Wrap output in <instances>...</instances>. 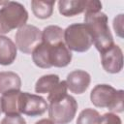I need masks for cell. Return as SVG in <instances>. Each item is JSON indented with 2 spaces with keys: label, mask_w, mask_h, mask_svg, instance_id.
<instances>
[{
  "label": "cell",
  "mask_w": 124,
  "mask_h": 124,
  "mask_svg": "<svg viewBox=\"0 0 124 124\" xmlns=\"http://www.w3.org/2000/svg\"><path fill=\"white\" fill-rule=\"evenodd\" d=\"M15 39L16 47L22 53L30 54L42 43V31L32 24H25L17 29Z\"/></svg>",
  "instance_id": "obj_6"
},
{
  "label": "cell",
  "mask_w": 124,
  "mask_h": 124,
  "mask_svg": "<svg viewBox=\"0 0 124 124\" xmlns=\"http://www.w3.org/2000/svg\"><path fill=\"white\" fill-rule=\"evenodd\" d=\"M47 108L48 104L43 97L28 92H21L19 104L20 114H25L32 117L40 116L43 115Z\"/></svg>",
  "instance_id": "obj_7"
},
{
  "label": "cell",
  "mask_w": 124,
  "mask_h": 124,
  "mask_svg": "<svg viewBox=\"0 0 124 124\" xmlns=\"http://www.w3.org/2000/svg\"><path fill=\"white\" fill-rule=\"evenodd\" d=\"M21 78L20 77L11 71L0 72V93L4 94L9 91L20 90Z\"/></svg>",
  "instance_id": "obj_14"
},
{
  "label": "cell",
  "mask_w": 124,
  "mask_h": 124,
  "mask_svg": "<svg viewBox=\"0 0 124 124\" xmlns=\"http://www.w3.org/2000/svg\"><path fill=\"white\" fill-rule=\"evenodd\" d=\"M66 46L76 52H85L93 45L92 36L85 23H73L64 30Z\"/></svg>",
  "instance_id": "obj_4"
},
{
  "label": "cell",
  "mask_w": 124,
  "mask_h": 124,
  "mask_svg": "<svg viewBox=\"0 0 124 124\" xmlns=\"http://www.w3.org/2000/svg\"><path fill=\"white\" fill-rule=\"evenodd\" d=\"M100 124H122V121L115 113L108 112L101 116Z\"/></svg>",
  "instance_id": "obj_21"
},
{
  "label": "cell",
  "mask_w": 124,
  "mask_h": 124,
  "mask_svg": "<svg viewBox=\"0 0 124 124\" xmlns=\"http://www.w3.org/2000/svg\"><path fill=\"white\" fill-rule=\"evenodd\" d=\"M35 124H55L53 121H51L50 119H47V118H43L39 121H37Z\"/></svg>",
  "instance_id": "obj_24"
},
{
  "label": "cell",
  "mask_w": 124,
  "mask_h": 124,
  "mask_svg": "<svg viewBox=\"0 0 124 124\" xmlns=\"http://www.w3.org/2000/svg\"><path fill=\"white\" fill-rule=\"evenodd\" d=\"M87 0H60L58 11L64 16H74L85 12Z\"/></svg>",
  "instance_id": "obj_13"
},
{
  "label": "cell",
  "mask_w": 124,
  "mask_h": 124,
  "mask_svg": "<svg viewBox=\"0 0 124 124\" xmlns=\"http://www.w3.org/2000/svg\"><path fill=\"white\" fill-rule=\"evenodd\" d=\"M84 23L89 29L96 49L100 53L114 44L112 34L108 27V18L105 13L85 12Z\"/></svg>",
  "instance_id": "obj_1"
},
{
  "label": "cell",
  "mask_w": 124,
  "mask_h": 124,
  "mask_svg": "<svg viewBox=\"0 0 124 124\" xmlns=\"http://www.w3.org/2000/svg\"><path fill=\"white\" fill-rule=\"evenodd\" d=\"M42 42L49 46L64 42V30L57 25H48L42 31Z\"/></svg>",
  "instance_id": "obj_15"
},
{
  "label": "cell",
  "mask_w": 124,
  "mask_h": 124,
  "mask_svg": "<svg viewBox=\"0 0 124 124\" xmlns=\"http://www.w3.org/2000/svg\"><path fill=\"white\" fill-rule=\"evenodd\" d=\"M28 20L25 7L15 1H7L0 8V34H7L16 28H20Z\"/></svg>",
  "instance_id": "obj_3"
},
{
  "label": "cell",
  "mask_w": 124,
  "mask_h": 124,
  "mask_svg": "<svg viewBox=\"0 0 124 124\" xmlns=\"http://www.w3.org/2000/svg\"><path fill=\"white\" fill-rule=\"evenodd\" d=\"M55 1H31V9L34 16L40 19H46L52 16Z\"/></svg>",
  "instance_id": "obj_17"
},
{
  "label": "cell",
  "mask_w": 124,
  "mask_h": 124,
  "mask_svg": "<svg viewBox=\"0 0 124 124\" xmlns=\"http://www.w3.org/2000/svg\"><path fill=\"white\" fill-rule=\"evenodd\" d=\"M72 57H73L72 52L66 46L64 42L59 43L57 45L49 46L48 60L51 67H57V68L66 67L71 63Z\"/></svg>",
  "instance_id": "obj_10"
},
{
  "label": "cell",
  "mask_w": 124,
  "mask_h": 124,
  "mask_svg": "<svg viewBox=\"0 0 124 124\" xmlns=\"http://www.w3.org/2000/svg\"><path fill=\"white\" fill-rule=\"evenodd\" d=\"M112 25L116 35L120 38H123V14H120L113 18Z\"/></svg>",
  "instance_id": "obj_23"
},
{
  "label": "cell",
  "mask_w": 124,
  "mask_h": 124,
  "mask_svg": "<svg viewBox=\"0 0 124 124\" xmlns=\"http://www.w3.org/2000/svg\"><path fill=\"white\" fill-rule=\"evenodd\" d=\"M60 82V78L57 75H45L39 78L35 84V92L40 94L50 93Z\"/></svg>",
  "instance_id": "obj_16"
},
{
  "label": "cell",
  "mask_w": 124,
  "mask_h": 124,
  "mask_svg": "<svg viewBox=\"0 0 124 124\" xmlns=\"http://www.w3.org/2000/svg\"><path fill=\"white\" fill-rule=\"evenodd\" d=\"M20 94H21L20 90L9 91L2 94V96L0 97L2 112H4L6 115L20 114V110H19Z\"/></svg>",
  "instance_id": "obj_11"
},
{
  "label": "cell",
  "mask_w": 124,
  "mask_h": 124,
  "mask_svg": "<svg viewBox=\"0 0 124 124\" xmlns=\"http://www.w3.org/2000/svg\"><path fill=\"white\" fill-rule=\"evenodd\" d=\"M101 63L104 70L109 74H117L123 68V52L119 46L113 44L101 53Z\"/></svg>",
  "instance_id": "obj_8"
},
{
  "label": "cell",
  "mask_w": 124,
  "mask_h": 124,
  "mask_svg": "<svg viewBox=\"0 0 124 124\" xmlns=\"http://www.w3.org/2000/svg\"><path fill=\"white\" fill-rule=\"evenodd\" d=\"M101 115L93 108H87L80 111L78 116L77 124H100Z\"/></svg>",
  "instance_id": "obj_19"
},
{
  "label": "cell",
  "mask_w": 124,
  "mask_h": 124,
  "mask_svg": "<svg viewBox=\"0 0 124 124\" xmlns=\"http://www.w3.org/2000/svg\"><path fill=\"white\" fill-rule=\"evenodd\" d=\"M48 49L49 46L45 43H41L31 53L32 60L34 64L42 69H49L51 68L48 60Z\"/></svg>",
  "instance_id": "obj_18"
},
{
  "label": "cell",
  "mask_w": 124,
  "mask_h": 124,
  "mask_svg": "<svg viewBox=\"0 0 124 124\" xmlns=\"http://www.w3.org/2000/svg\"><path fill=\"white\" fill-rule=\"evenodd\" d=\"M17 47L8 37L0 35V65L8 66L14 63L16 58Z\"/></svg>",
  "instance_id": "obj_12"
},
{
  "label": "cell",
  "mask_w": 124,
  "mask_h": 124,
  "mask_svg": "<svg viewBox=\"0 0 124 124\" xmlns=\"http://www.w3.org/2000/svg\"><path fill=\"white\" fill-rule=\"evenodd\" d=\"M67 84H66V81L65 80H60V82L57 84V86L50 92L48 93L47 95V101L48 103H53V102H56L58 101L59 99L63 98L65 95H67Z\"/></svg>",
  "instance_id": "obj_20"
},
{
  "label": "cell",
  "mask_w": 124,
  "mask_h": 124,
  "mask_svg": "<svg viewBox=\"0 0 124 124\" xmlns=\"http://www.w3.org/2000/svg\"><path fill=\"white\" fill-rule=\"evenodd\" d=\"M90 100L95 107L108 108L111 112H122L124 109V91L108 84H97L91 90Z\"/></svg>",
  "instance_id": "obj_2"
},
{
  "label": "cell",
  "mask_w": 124,
  "mask_h": 124,
  "mask_svg": "<svg viewBox=\"0 0 124 124\" xmlns=\"http://www.w3.org/2000/svg\"><path fill=\"white\" fill-rule=\"evenodd\" d=\"M78 103L71 95H65L56 102L48 106V116L55 124H68L76 116Z\"/></svg>",
  "instance_id": "obj_5"
},
{
  "label": "cell",
  "mask_w": 124,
  "mask_h": 124,
  "mask_svg": "<svg viewBox=\"0 0 124 124\" xmlns=\"http://www.w3.org/2000/svg\"><path fill=\"white\" fill-rule=\"evenodd\" d=\"M67 88L75 94H82L89 87L91 77L83 70H75L68 74L66 78Z\"/></svg>",
  "instance_id": "obj_9"
},
{
  "label": "cell",
  "mask_w": 124,
  "mask_h": 124,
  "mask_svg": "<svg viewBox=\"0 0 124 124\" xmlns=\"http://www.w3.org/2000/svg\"><path fill=\"white\" fill-rule=\"evenodd\" d=\"M0 124H26V121L20 114H15L6 115L1 120Z\"/></svg>",
  "instance_id": "obj_22"
},
{
  "label": "cell",
  "mask_w": 124,
  "mask_h": 124,
  "mask_svg": "<svg viewBox=\"0 0 124 124\" xmlns=\"http://www.w3.org/2000/svg\"><path fill=\"white\" fill-rule=\"evenodd\" d=\"M2 113V108H1V102H0V114Z\"/></svg>",
  "instance_id": "obj_25"
}]
</instances>
